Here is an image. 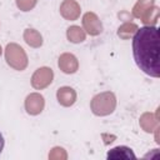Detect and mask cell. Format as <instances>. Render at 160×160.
I'll return each mask as SVG.
<instances>
[{
  "mask_svg": "<svg viewBox=\"0 0 160 160\" xmlns=\"http://www.w3.org/2000/svg\"><path fill=\"white\" fill-rule=\"evenodd\" d=\"M78 60L72 54H62L59 58V68L66 74H72L78 70Z\"/></svg>",
  "mask_w": 160,
  "mask_h": 160,
  "instance_id": "ba28073f",
  "label": "cell"
},
{
  "mask_svg": "<svg viewBox=\"0 0 160 160\" xmlns=\"http://www.w3.org/2000/svg\"><path fill=\"white\" fill-rule=\"evenodd\" d=\"M138 30V26L135 25V24H130V22H126V24H124V25H121L120 28H119V30H118V35L120 36V38H122V39H129L135 31Z\"/></svg>",
  "mask_w": 160,
  "mask_h": 160,
  "instance_id": "2e32d148",
  "label": "cell"
},
{
  "mask_svg": "<svg viewBox=\"0 0 160 160\" xmlns=\"http://www.w3.org/2000/svg\"><path fill=\"white\" fill-rule=\"evenodd\" d=\"M152 5H154V0H139V1L135 4L134 9H132V15H134L135 18H140L141 14H142L146 9L151 8Z\"/></svg>",
  "mask_w": 160,
  "mask_h": 160,
  "instance_id": "9a60e30c",
  "label": "cell"
},
{
  "mask_svg": "<svg viewBox=\"0 0 160 160\" xmlns=\"http://www.w3.org/2000/svg\"><path fill=\"white\" fill-rule=\"evenodd\" d=\"M0 55H1V46H0Z\"/></svg>",
  "mask_w": 160,
  "mask_h": 160,
  "instance_id": "ffe728a7",
  "label": "cell"
},
{
  "mask_svg": "<svg viewBox=\"0 0 160 160\" xmlns=\"http://www.w3.org/2000/svg\"><path fill=\"white\" fill-rule=\"evenodd\" d=\"M156 125H158V121L155 120V118H154L152 114H150V112H145V114L140 118V126H141L146 132L154 131V129H155Z\"/></svg>",
  "mask_w": 160,
  "mask_h": 160,
  "instance_id": "4fadbf2b",
  "label": "cell"
},
{
  "mask_svg": "<svg viewBox=\"0 0 160 160\" xmlns=\"http://www.w3.org/2000/svg\"><path fill=\"white\" fill-rule=\"evenodd\" d=\"M44 105H45V100L44 98L38 94H30L26 100H25V109L30 115H38L44 110Z\"/></svg>",
  "mask_w": 160,
  "mask_h": 160,
  "instance_id": "8992f818",
  "label": "cell"
},
{
  "mask_svg": "<svg viewBox=\"0 0 160 160\" xmlns=\"http://www.w3.org/2000/svg\"><path fill=\"white\" fill-rule=\"evenodd\" d=\"M140 18H141V21H142L145 25H148V26L154 25V24L158 21V19H159V8L151 6V8L146 9V10L141 14Z\"/></svg>",
  "mask_w": 160,
  "mask_h": 160,
  "instance_id": "7c38bea8",
  "label": "cell"
},
{
  "mask_svg": "<svg viewBox=\"0 0 160 160\" xmlns=\"http://www.w3.org/2000/svg\"><path fill=\"white\" fill-rule=\"evenodd\" d=\"M135 154L128 146H116L108 152V159H135Z\"/></svg>",
  "mask_w": 160,
  "mask_h": 160,
  "instance_id": "30bf717a",
  "label": "cell"
},
{
  "mask_svg": "<svg viewBox=\"0 0 160 160\" xmlns=\"http://www.w3.org/2000/svg\"><path fill=\"white\" fill-rule=\"evenodd\" d=\"M36 4V0H16V5L20 10L22 11H29L31 10Z\"/></svg>",
  "mask_w": 160,
  "mask_h": 160,
  "instance_id": "e0dca14e",
  "label": "cell"
},
{
  "mask_svg": "<svg viewBox=\"0 0 160 160\" xmlns=\"http://www.w3.org/2000/svg\"><path fill=\"white\" fill-rule=\"evenodd\" d=\"M24 40L26 41L28 45H30L32 48H39L42 44L41 35L34 29H26L24 31Z\"/></svg>",
  "mask_w": 160,
  "mask_h": 160,
  "instance_id": "8fae6325",
  "label": "cell"
},
{
  "mask_svg": "<svg viewBox=\"0 0 160 160\" xmlns=\"http://www.w3.org/2000/svg\"><path fill=\"white\" fill-rule=\"evenodd\" d=\"M50 159H66V154L64 151V149L61 148H54L51 150V152L49 154Z\"/></svg>",
  "mask_w": 160,
  "mask_h": 160,
  "instance_id": "ac0fdd59",
  "label": "cell"
},
{
  "mask_svg": "<svg viewBox=\"0 0 160 160\" xmlns=\"http://www.w3.org/2000/svg\"><path fill=\"white\" fill-rule=\"evenodd\" d=\"M66 35L71 42H81L85 40V31L80 29V26H70Z\"/></svg>",
  "mask_w": 160,
  "mask_h": 160,
  "instance_id": "5bb4252c",
  "label": "cell"
},
{
  "mask_svg": "<svg viewBox=\"0 0 160 160\" xmlns=\"http://www.w3.org/2000/svg\"><path fill=\"white\" fill-rule=\"evenodd\" d=\"M52 78H54V72L51 69L49 68H40L38 69L32 78H31V85L35 88V89H44L46 86H49L52 81Z\"/></svg>",
  "mask_w": 160,
  "mask_h": 160,
  "instance_id": "277c9868",
  "label": "cell"
},
{
  "mask_svg": "<svg viewBox=\"0 0 160 160\" xmlns=\"http://www.w3.org/2000/svg\"><path fill=\"white\" fill-rule=\"evenodd\" d=\"M90 106H91L92 112L98 116H105V115L111 114L116 106V99H115L114 92L105 91V92L95 95L91 100Z\"/></svg>",
  "mask_w": 160,
  "mask_h": 160,
  "instance_id": "7a4b0ae2",
  "label": "cell"
},
{
  "mask_svg": "<svg viewBox=\"0 0 160 160\" xmlns=\"http://www.w3.org/2000/svg\"><path fill=\"white\" fill-rule=\"evenodd\" d=\"M82 25L88 34L99 35L102 31V24L94 12H86L82 18Z\"/></svg>",
  "mask_w": 160,
  "mask_h": 160,
  "instance_id": "5b68a950",
  "label": "cell"
},
{
  "mask_svg": "<svg viewBox=\"0 0 160 160\" xmlns=\"http://www.w3.org/2000/svg\"><path fill=\"white\" fill-rule=\"evenodd\" d=\"M5 59L6 62L15 70H24L28 66V56L24 49L18 44H8L5 49Z\"/></svg>",
  "mask_w": 160,
  "mask_h": 160,
  "instance_id": "3957f363",
  "label": "cell"
},
{
  "mask_svg": "<svg viewBox=\"0 0 160 160\" xmlns=\"http://www.w3.org/2000/svg\"><path fill=\"white\" fill-rule=\"evenodd\" d=\"M2 149H4V138H2V135H1V132H0V154H1Z\"/></svg>",
  "mask_w": 160,
  "mask_h": 160,
  "instance_id": "d6986e66",
  "label": "cell"
},
{
  "mask_svg": "<svg viewBox=\"0 0 160 160\" xmlns=\"http://www.w3.org/2000/svg\"><path fill=\"white\" fill-rule=\"evenodd\" d=\"M60 14L66 20H76L80 16V6L74 0H64L60 6Z\"/></svg>",
  "mask_w": 160,
  "mask_h": 160,
  "instance_id": "52a82bcc",
  "label": "cell"
},
{
  "mask_svg": "<svg viewBox=\"0 0 160 160\" xmlns=\"http://www.w3.org/2000/svg\"><path fill=\"white\" fill-rule=\"evenodd\" d=\"M58 100L62 106H71L76 100V92L69 86H62L56 92Z\"/></svg>",
  "mask_w": 160,
  "mask_h": 160,
  "instance_id": "9c48e42d",
  "label": "cell"
},
{
  "mask_svg": "<svg viewBox=\"0 0 160 160\" xmlns=\"http://www.w3.org/2000/svg\"><path fill=\"white\" fill-rule=\"evenodd\" d=\"M132 55L136 65L145 74L159 78V30L155 26H144L135 31L132 39Z\"/></svg>",
  "mask_w": 160,
  "mask_h": 160,
  "instance_id": "6da1fadb",
  "label": "cell"
}]
</instances>
